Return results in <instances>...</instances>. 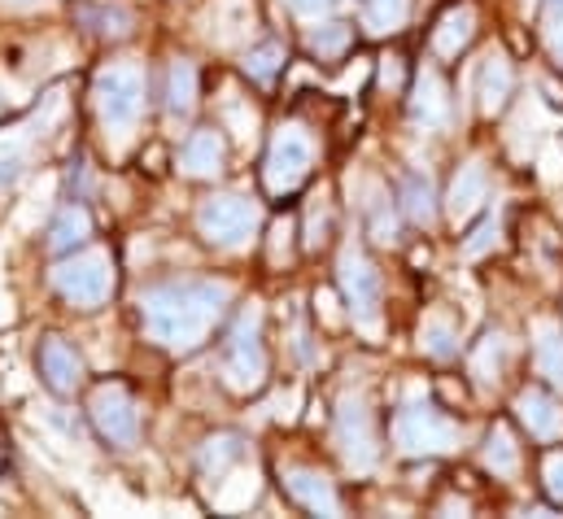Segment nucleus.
I'll return each instance as SVG.
<instances>
[{"label": "nucleus", "instance_id": "1", "mask_svg": "<svg viewBox=\"0 0 563 519\" xmlns=\"http://www.w3.org/2000/svg\"><path fill=\"white\" fill-rule=\"evenodd\" d=\"M228 301H232V284L228 279H170V284H157L141 297L144 332L157 345H166L175 354H188L223 319Z\"/></svg>", "mask_w": 563, "mask_h": 519}, {"label": "nucleus", "instance_id": "2", "mask_svg": "<svg viewBox=\"0 0 563 519\" xmlns=\"http://www.w3.org/2000/svg\"><path fill=\"white\" fill-rule=\"evenodd\" d=\"M92 97H97V114H101L106 135L114 144H128L144 114V70L136 62L106 66L97 75V84H92Z\"/></svg>", "mask_w": 563, "mask_h": 519}, {"label": "nucleus", "instance_id": "3", "mask_svg": "<svg viewBox=\"0 0 563 519\" xmlns=\"http://www.w3.org/2000/svg\"><path fill=\"white\" fill-rule=\"evenodd\" d=\"M219 376L232 393H258L267 380V350H263V306L250 301L232 323L219 358Z\"/></svg>", "mask_w": 563, "mask_h": 519}, {"label": "nucleus", "instance_id": "4", "mask_svg": "<svg viewBox=\"0 0 563 519\" xmlns=\"http://www.w3.org/2000/svg\"><path fill=\"white\" fill-rule=\"evenodd\" d=\"M53 288L79 306V310H97L110 301L114 292V258L106 250H88V254H75V258L57 262L53 266Z\"/></svg>", "mask_w": 563, "mask_h": 519}, {"label": "nucleus", "instance_id": "5", "mask_svg": "<svg viewBox=\"0 0 563 519\" xmlns=\"http://www.w3.org/2000/svg\"><path fill=\"white\" fill-rule=\"evenodd\" d=\"M258 223H263L258 206H254L250 197H232V192L210 197V201H201V210H197V232H201L210 245H219V250H241V245H250L254 232H258Z\"/></svg>", "mask_w": 563, "mask_h": 519}, {"label": "nucleus", "instance_id": "6", "mask_svg": "<svg viewBox=\"0 0 563 519\" xmlns=\"http://www.w3.org/2000/svg\"><path fill=\"white\" fill-rule=\"evenodd\" d=\"M336 279H341V292H345V301H350L354 323H358V328H367V332H376L385 288H380V270L367 262V254H363L358 245H345V250H341Z\"/></svg>", "mask_w": 563, "mask_h": 519}, {"label": "nucleus", "instance_id": "7", "mask_svg": "<svg viewBox=\"0 0 563 519\" xmlns=\"http://www.w3.org/2000/svg\"><path fill=\"white\" fill-rule=\"evenodd\" d=\"M394 441L402 454H445L459 445V428L428 401H407L394 419Z\"/></svg>", "mask_w": 563, "mask_h": 519}, {"label": "nucleus", "instance_id": "8", "mask_svg": "<svg viewBox=\"0 0 563 519\" xmlns=\"http://www.w3.org/2000/svg\"><path fill=\"white\" fill-rule=\"evenodd\" d=\"M336 445H341V459L354 472H372L376 459H380L376 415H372V406L358 393H345L341 397V410H336Z\"/></svg>", "mask_w": 563, "mask_h": 519}, {"label": "nucleus", "instance_id": "9", "mask_svg": "<svg viewBox=\"0 0 563 519\" xmlns=\"http://www.w3.org/2000/svg\"><path fill=\"white\" fill-rule=\"evenodd\" d=\"M310 162H314V140H310V131L297 128V123L280 128L276 140H272V148H267V170H263L267 192H276V197L292 192V188L306 179Z\"/></svg>", "mask_w": 563, "mask_h": 519}, {"label": "nucleus", "instance_id": "10", "mask_svg": "<svg viewBox=\"0 0 563 519\" xmlns=\"http://www.w3.org/2000/svg\"><path fill=\"white\" fill-rule=\"evenodd\" d=\"M92 423H97V432L110 441V445H119V450H128V445H136L141 441V415H136V401H132V393L119 389V385H101V389L92 393Z\"/></svg>", "mask_w": 563, "mask_h": 519}, {"label": "nucleus", "instance_id": "11", "mask_svg": "<svg viewBox=\"0 0 563 519\" xmlns=\"http://www.w3.org/2000/svg\"><path fill=\"white\" fill-rule=\"evenodd\" d=\"M201 22L219 48H236L258 31V9H254V0H210Z\"/></svg>", "mask_w": 563, "mask_h": 519}, {"label": "nucleus", "instance_id": "12", "mask_svg": "<svg viewBox=\"0 0 563 519\" xmlns=\"http://www.w3.org/2000/svg\"><path fill=\"white\" fill-rule=\"evenodd\" d=\"M511 84H516V75H511L507 53L489 48V53L481 57V66H476V84H472L481 114H498V110L507 106V97H511Z\"/></svg>", "mask_w": 563, "mask_h": 519}, {"label": "nucleus", "instance_id": "13", "mask_svg": "<svg viewBox=\"0 0 563 519\" xmlns=\"http://www.w3.org/2000/svg\"><path fill=\"white\" fill-rule=\"evenodd\" d=\"M57 119H62V92H48L44 110H40L26 128H18L13 135H0V175H4V179H13V175L22 170V162H26V153H31V135L44 131L48 123H57Z\"/></svg>", "mask_w": 563, "mask_h": 519}, {"label": "nucleus", "instance_id": "14", "mask_svg": "<svg viewBox=\"0 0 563 519\" xmlns=\"http://www.w3.org/2000/svg\"><path fill=\"white\" fill-rule=\"evenodd\" d=\"M284 489L314 516H341V498L332 489V481L323 472H310V467H288L284 472Z\"/></svg>", "mask_w": 563, "mask_h": 519}, {"label": "nucleus", "instance_id": "15", "mask_svg": "<svg viewBox=\"0 0 563 519\" xmlns=\"http://www.w3.org/2000/svg\"><path fill=\"white\" fill-rule=\"evenodd\" d=\"M40 372L57 393H75L84 385V358L75 354V345H66L62 336H48L40 350Z\"/></svg>", "mask_w": 563, "mask_h": 519}, {"label": "nucleus", "instance_id": "16", "mask_svg": "<svg viewBox=\"0 0 563 519\" xmlns=\"http://www.w3.org/2000/svg\"><path fill=\"white\" fill-rule=\"evenodd\" d=\"M485 197H489V170H485V162H467V166H459V175H454V184H450V197H445L450 219L459 223V219L476 214Z\"/></svg>", "mask_w": 563, "mask_h": 519}, {"label": "nucleus", "instance_id": "17", "mask_svg": "<svg viewBox=\"0 0 563 519\" xmlns=\"http://www.w3.org/2000/svg\"><path fill=\"white\" fill-rule=\"evenodd\" d=\"M516 410H520L525 428H529L533 437H542V441H555V437L563 432V410L551 393L525 389L520 393V401H516Z\"/></svg>", "mask_w": 563, "mask_h": 519}, {"label": "nucleus", "instance_id": "18", "mask_svg": "<svg viewBox=\"0 0 563 519\" xmlns=\"http://www.w3.org/2000/svg\"><path fill=\"white\" fill-rule=\"evenodd\" d=\"M179 170L197 175V179L219 175L223 170V140H219V131H192L184 153H179Z\"/></svg>", "mask_w": 563, "mask_h": 519}, {"label": "nucleus", "instance_id": "19", "mask_svg": "<svg viewBox=\"0 0 563 519\" xmlns=\"http://www.w3.org/2000/svg\"><path fill=\"white\" fill-rule=\"evenodd\" d=\"M411 110H416V119H420L423 128H445L450 123V92H445V84H441L437 70H420Z\"/></svg>", "mask_w": 563, "mask_h": 519}, {"label": "nucleus", "instance_id": "20", "mask_svg": "<svg viewBox=\"0 0 563 519\" xmlns=\"http://www.w3.org/2000/svg\"><path fill=\"white\" fill-rule=\"evenodd\" d=\"M533 354H538V372L563 389V328L555 319H538V328H533Z\"/></svg>", "mask_w": 563, "mask_h": 519}, {"label": "nucleus", "instance_id": "21", "mask_svg": "<svg viewBox=\"0 0 563 519\" xmlns=\"http://www.w3.org/2000/svg\"><path fill=\"white\" fill-rule=\"evenodd\" d=\"M258 498V472L254 467H236L232 476H219L214 485V511H245Z\"/></svg>", "mask_w": 563, "mask_h": 519}, {"label": "nucleus", "instance_id": "22", "mask_svg": "<svg viewBox=\"0 0 563 519\" xmlns=\"http://www.w3.org/2000/svg\"><path fill=\"white\" fill-rule=\"evenodd\" d=\"M192 106H197V66L179 57L166 75V110L175 119H184V114H192Z\"/></svg>", "mask_w": 563, "mask_h": 519}, {"label": "nucleus", "instance_id": "23", "mask_svg": "<svg viewBox=\"0 0 563 519\" xmlns=\"http://www.w3.org/2000/svg\"><path fill=\"white\" fill-rule=\"evenodd\" d=\"M472 26H476V13H472V4H459V9H450V13L441 18L437 35H432L437 53H441V57H454V53H459V48L472 40Z\"/></svg>", "mask_w": 563, "mask_h": 519}, {"label": "nucleus", "instance_id": "24", "mask_svg": "<svg viewBox=\"0 0 563 519\" xmlns=\"http://www.w3.org/2000/svg\"><path fill=\"white\" fill-rule=\"evenodd\" d=\"M485 467H489L494 476H516V472H520V445H516L511 428L494 423V432L485 437Z\"/></svg>", "mask_w": 563, "mask_h": 519}, {"label": "nucleus", "instance_id": "25", "mask_svg": "<svg viewBox=\"0 0 563 519\" xmlns=\"http://www.w3.org/2000/svg\"><path fill=\"white\" fill-rule=\"evenodd\" d=\"M88 236H92V219H88V210H84V206H66V210L57 214V223H53L48 245H53L57 254H66V250L84 245Z\"/></svg>", "mask_w": 563, "mask_h": 519}, {"label": "nucleus", "instance_id": "26", "mask_svg": "<svg viewBox=\"0 0 563 519\" xmlns=\"http://www.w3.org/2000/svg\"><path fill=\"white\" fill-rule=\"evenodd\" d=\"M223 123H228V131H232L241 144H254V135H258V110H254L245 97L228 92V97H223Z\"/></svg>", "mask_w": 563, "mask_h": 519}, {"label": "nucleus", "instance_id": "27", "mask_svg": "<svg viewBox=\"0 0 563 519\" xmlns=\"http://www.w3.org/2000/svg\"><path fill=\"white\" fill-rule=\"evenodd\" d=\"M503 358H507V341H503V336H489V341L476 350L472 376L481 380V389H494V385L503 380Z\"/></svg>", "mask_w": 563, "mask_h": 519}, {"label": "nucleus", "instance_id": "28", "mask_svg": "<svg viewBox=\"0 0 563 519\" xmlns=\"http://www.w3.org/2000/svg\"><path fill=\"white\" fill-rule=\"evenodd\" d=\"M411 13V0H363V22L367 31H398Z\"/></svg>", "mask_w": 563, "mask_h": 519}, {"label": "nucleus", "instance_id": "29", "mask_svg": "<svg viewBox=\"0 0 563 519\" xmlns=\"http://www.w3.org/2000/svg\"><path fill=\"white\" fill-rule=\"evenodd\" d=\"M437 197H432V179L428 175H411L407 179V214L420 223V228H428L432 219H437V206H432Z\"/></svg>", "mask_w": 563, "mask_h": 519}, {"label": "nucleus", "instance_id": "30", "mask_svg": "<svg viewBox=\"0 0 563 519\" xmlns=\"http://www.w3.org/2000/svg\"><path fill=\"white\" fill-rule=\"evenodd\" d=\"M236 459H241V441H236V437H214V441L206 445V454H201V472L219 481Z\"/></svg>", "mask_w": 563, "mask_h": 519}, {"label": "nucleus", "instance_id": "31", "mask_svg": "<svg viewBox=\"0 0 563 519\" xmlns=\"http://www.w3.org/2000/svg\"><path fill=\"white\" fill-rule=\"evenodd\" d=\"M459 336H454V328L445 323V319H423V328H420V345H423V354H432V358H450L459 345H454Z\"/></svg>", "mask_w": 563, "mask_h": 519}, {"label": "nucleus", "instance_id": "32", "mask_svg": "<svg viewBox=\"0 0 563 519\" xmlns=\"http://www.w3.org/2000/svg\"><path fill=\"white\" fill-rule=\"evenodd\" d=\"M280 66H284V44H263V48H254V53L245 57V70H250L258 84H272Z\"/></svg>", "mask_w": 563, "mask_h": 519}, {"label": "nucleus", "instance_id": "33", "mask_svg": "<svg viewBox=\"0 0 563 519\" xmlns=\"http://www.w3.org/2000/svg\"><path fill=\"white\" fill-rule=\"evenodd\" d=\"M345 44H350V26H341V22H328V26H319L310 35V53L314 57H341Z\"/></svg>", "mask_w": 563, "mask_h": 519}, {"label": "nucleus", "instance_id": "34", "mask_svg": "<svg viewBox=\"0 0 563 519\" xmlns=\"http://www.w3.org/2000/svg\"><path fill=\"white\" fill-rule=\"evenodd\" d=\"M84 22H101V26H97L101 35H128L132 13H128V9H88Z\"/></svg>", "mask_w": 563, "mask_h": 519}, {"label": "nucleus", "instance_id": "35", "mask_svg": "<svg viewBox=\"0 0 563 519\" xmlns=\"http://www.w3.org/2000/svg\"><path fill=\"white\" fill-rule=\"evenodd\" d=\"M306 223H310V228H306V245H310V250H319V245L328 241V206H323L319 197H314V206H310Z\"/></svg>", "mask_w": 563, "mask_h": 519}, {"label": "nucleus", "instance_id": "36", "mask_svg": "<svg viewBox=\"0 0 563 519\" xmlns=\"http://www.w3.org/2000/svg\"><path fill=\"white\" fill-rule=\"evenodd\" d=\"M288 4H292V13H297V18H306V22H319V18L336 13L345 0H288Z\"/></svg>", "mask_w": 563, "mask_h": 519}, {"label": "nucleus", "instance_id": "37", "mask_svg": "<svg viewBox=\"0 0 563 519\" xmlns=\"http://www.w3.org/2000/svg\"><path fill=\"white\" fill-rule=\"evenodd\" d=\"M494 241H498V219H489V223H481V228H476V236L467 241V258H481Z\"/></svg>", "mask_w": 563, "mask_h": 519}, {"label": "nucleus", "instance_id": "38", "mask_svg": "<svg viewBox=\"0 0 563 519\" xmlns=\"http://www.w3.org/2000/svg\"><path fill=\"white\" fill-rule=\"evenodd\" d=\"M547 494L563 503V454H551L547 459Z\"/></svg>", "mask_w": 563, "mask_h": 519}, {"label": "nucleus", "instance_id": "39", "mask_svg": "<svg viewBox=\"0 0 563 519\" xmlns=\"http://www.w3.org/2000/svg\"><path fill=\"white\" fill-rule=\"evenodd\" d=\"M551 53L560 57V66H563V26H555V31H551Z\"/></svg>", "mask_w": 563, "mask_h": 519}, {"label": "nucleus", "instance_id": "40", "mask_svg": "<svg viewBox=\"0 0 563 519\" xmlns=\"http://www.w3.org/2000/svg\"><path fill=\"white\" fill-rule=\"evenodd\" d=\"M4 323H13V301H9V297H0V328H4Z\"/></svg>", "mask_w": 563, "mask_h": 519}, {"label": "nucleus", "instance_id": "41", "mask_svg": "<svg viewBox=\"0 0 563 519\" xmlns=\"http://www.w3.org/2000/svg\"><path fill=\"white\" fill-rule=\"evenodd\" d=\"M0 4H4V9H35L40 0H0Z\"/></svg>", "mask_w": 563, "mask_h": 519}, {"label": "nucleus", "instance_id": "42", "mask_svg": "<svg viewBox=\"0 0 563 519\" xmlns=\"http://www.w3.org/2000/svg\"><path fill=\"white\" fill-rule=\"evenodd\" d=\"M385 84H398V66H394V57L385 62Z\"/></svg>", "mask_w": 563, "mask_h": 519}, {"label": "nucleus", "instance_id": "43", "mask_svg": "<svg viewBox=\"0 0 563 519\" xmlns=\"http://www.w3.org/2000/svg\"><path fill=\"white\" fill-rule=\"evenodd\" d=\"M547 9H551V18H563V0H547Z\"/></svg>", "mask_w": 563, "mask_h": 519}, {"label": "nucleus", "instance_id": "44", "mask_svg": "<svg viewBox=\"0 0 563 519\" xmlns=\"http://www.w3.org/2000/svg\"><path fill=\"white\" fill-rule=\"evenodd\" d=\"M529 4H533V0H529Z\"/></svg>", "mask_w": 563, "mask_h": 519}]
</instances>
